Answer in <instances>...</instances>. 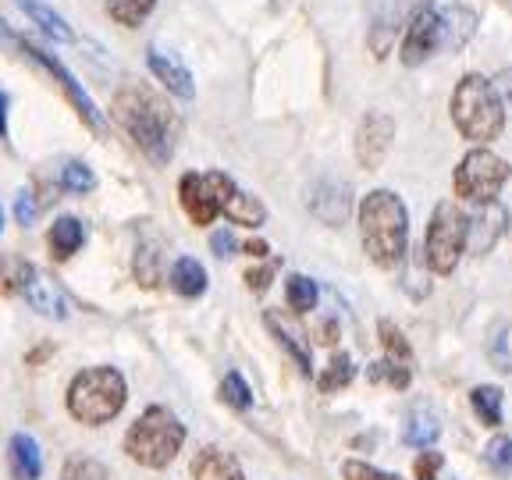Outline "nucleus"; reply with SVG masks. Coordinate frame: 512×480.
I'll return each instance as SVG.
<instances>
[{"label":"nucleus","instance_id":"f257e3e1","mask_svg":"<svg viewBox=\"0 0 512 480\" xmlns=\"http://www.w3.org/2000/svg\"><path fill=\"white\" fill-rule=\"evenodd\" d=\"M360 232L363 249L377 267H395L402 264L409 242V214L406 203L388 189H374L367 200L360 203Z\"/></svg>","mask_w":512,"mask_h":480},{"label":"nucleus","instance_id":"f03ea898","mask_svg":"<svg viewBox=\"0 0 512 480\" xmlns=\"http://www.w3.org/2000/svg\"><path fill=\"white\" fill-rule=\"evenodd\" d=\"M125 399H128V384L121 377V370L89 367L82 374H75L72 388H68V413L79 424L100 427L125 409Z\"/></svg>","mask_w":512,"mask_h":480},{"label":"nucleus","instance_id":"7ed1b4c3","mask_svg":"<svg viewBox=\"0 0 512 480\" xmlns=\"http://www.w3.org/2000/svg\"><path fill=\"white\" fill-rule=\"evenodd\" d=\"M185 445V424L171 409L150 406L125 434V452L150 470H164Z\"/></svg>","mask_w":512,"mask_h":480},{"label":"nucleus","instance_id":"20e7f679","mask_svg":"<svg viewBox=\"0 0 512 480\" xmlns=\"http://www.w3.org/2000/svg\"><path fill=\"white\" fill-rule=\"evenodd\" d=\"M452 118H456L459 132L473 143L498 139L505 125V107L498 100L495 82H488L484 75H466L452 93Z\"/></svg>","mask_w":512,"mask_h":480},{"label":"nucleus","instance_id":"39448f33","mask_svg":"<svg viewBox=\"0 0 512 480\" xmlns=\"http://www.w3.org/2000/svg\"><path fill=\"white\" fill-rule=\"evenodd\" d=\"M114 118L125 125V132L136 139V146L157 164H168L171 157V139H168V114L143 89L128 86L114 100Z\"/></svg>","mask_w":512,"mask_h":480},{"label":"nucleus","instance_id":"423d86ee","mask_svg":"<svg viewBox=\"0 0 512 480\" xmlns=\"http://www.w3.org/2000/svg\"><path fill=\"white\" fill-rule=\"evenodd\" d=\"M466 235H470V217L456 207V203H438L431 224H427L424 239V260L434 274H452L459 264V256L466 249Z\"/></svg>","mask_w":512,"mask_h":480},{"label":"nucleus","instance_id":"0eeeda50","mask_svg":"<svg viewBox=\"0 0 512 480\" xmlns=\"http://www.w3.org/2000/svg\"><path fill=\"white\" fill-rule=\"evenodd\" d=\"M509 164H505L498 153L491 150H470L463 160H459L456 168V192L463 200H473V203H491L498 196L505 182H509Z\"/></svg>","mask_w":512,"mask_h":480},{"label":"nucleus","instance_id":"6e6552de","mask_svg":"<svg viewBox=\"0 0 512 480\" xmlns=\"http://www.w3.org/2000/svg\"><path fill=\"white\" fill-rule=\"evenodd\" d=\"M392 139H395V121L388 114L384 111L363 114L360 128H356V160L367 171L381 168L384 157L392 153Z\"/></svg>","mask_w":512,"mask_h":480},{"label":"nucleus","instance_id":"1a4fd4ad","mask_svg":"<svg viewBox=\"0 0 512 480\" xmlns=\"http://www.w3.org/2000/svg\"><path fill=\"white\" fill-rule=\"evenodd\" d=\"M22 50L32 57V61L40 64V68H47V72L54 75L57 82H61V89H64V93H68V100H72V104H75V111H79V118L86 121L89 128H96V132H100V128H104V118H100V111H96V104H93V100H89L86 89H82L79 82H75V75L68 72V68H64L61 61H54V57H50L47 50L29 47V43H22Z\"/></svg>","mask_w":512,"mask_h":480},{"label":"nucleus","instance_id":"9d476101","mask_svg":"<svg viewBox=\"0 0 512 480\" xmlns=\"http://www.w3.org/2000/svg\"><path fill=\"white\" fill-rule=\"evenodd\" d=\"M434 50H441V40H438V8H420L413 15V22H409L399 57H402V64L416 68V64H424L427 57L434 54Z\"/></svg>","mask_w":512,"mask_h":480},{"label":"nucleus","instance_id":"9b49d317","mask_svg":"<svg viewBox=\"0 0 512 480\" xmlns=\"http://www.w3.org/2000/svg\"><path fill=\"white\" fill-rule=\"evenodd\" d=\"M182 207L189 214L192 224H214V217L221 214V196H217V178L210 175H185L182 178Z\"/></svg>","mask_w":512,"mask_h":480},{"label":"nucleus","instance_id":"f8f14e48","mask_svg":"<svg viewBox=\"0 0 512 480\" xmlns=\"http://www.w3.org/2000/svg\"><path fill=\"white\" fill-rule=\"evenodd\" d=\"M214 178H217V196H221V214H228L235 224H246V228H260L267 221V207L256 196L242 192L235 185V178L221 175V171H214Z\"/></svg>","mask_w":512,"mask_h":480},{"label":"nucleus","instance_id":"ddd939ff","mask_svg":"<svg viewBox=\"0 0 512 480\" xmlns=\"http://www.w3.org/2000/svg\"><path fill=\"white\" fill-rule=\"evenodd\" d=\"M505 221H509V214H505L502 203H484V210H480L477 217H470V235H466V246L473 249V253H491L498 242V235L505 232Z\"/></svg>","mask_w":512,"mask_h":480},{"label":"nucleus","instance_id":"4468645a","mask_svg":"<svg viewBox=\"0 0 512 480\" xmlns=\"http://www.w3.org/2000/svg\"><path fill=\"white\" fill-rule=\"evenodd\" d=\"M22 299L32 306V310L40 313V317H50V320H64L68 317V296H64L57 281H50L47 274H32V281L25 285Z\"/></svg>","mask_w":512,"mask_h":480},{"label":"nucleus","instance_id":"2eb2a0df","mask_svg":"<svg viewBox=\"0 0 512 480\" xmlns=\"http://www.w3.org/2000/svg\"><path fill=\"white\" fill-rule=\"evenodd\" d=\"M477 32V15L463 4H452V8L438 11V40L441 50H463L466 40Z\"/></svg>","mask_w":512,"mask_h":480},{"label":"nucleus","instance_id":"dca6fc26","mask_svg":"<svg viewBox=\"0 0 512 480\" xmlns=\"http://www.w3.org/2000/svg\"><path fill=\"white\" fill-rule=\"evenodd\" d=\"M150 72L157 75V79L164 82L171 93L182 96V100H192V96H196V86H192V72L185 68L182 61H178V57L164 54L160 47L150 50Z\"/></svg>","mask_w":512,"mask_h":480},{"label":"nucleus","instance_id":"f3484780","mask_svg":"<svg viewBox=\"0 0 512 480\" xmlns=\"http://www.w3.org/2000/svg\"><path fill=\"white\" fill-rule=\"evenodd\" d=\"M192 480H246L242 466L235 456L221 452V448H203L192 459Z\"/></svg>","mask_w":512,"mask_h":480},{"label":"nucleus","instance_id":"a211bd4d","mask_svg":"<svg viewBox=\"0 0 512 480\" xmlns=\"http://www.w3.org/2000/svg\"><path fill=\"white\" fill-rule=\"evenodd\" d=\"M349 189L345 185H335V182H324L317 185V192H313V200H310V210L320 217L324 224H342L345 217H349Z\"/></svg>","mask_w":512,"mask_h":480},{"label":"nucleus","instance_id":"6ab92c4d","mask_svg":"<svg viewBox=\"0 0 512 480\" xmlns=\"http://www.w3.org/2000/svg\"><path fill=\"white\" fill-rule=\"evenodd\" d=\"M8 456H11V470H15L18 480H40L43 452H40V441L32 438V434H15Z\"/></svg>","mask_w":512,"mask_h":480},{"label":"nucleus","instance_id":"aec40b11","mask_svg":"<svg viewBox=\"0 0 512 480\" xmlns=\"http://www.w3.org/2000/svg\"><path fill=\"white\" fill-rule=\"evenodd\" d=\"M18 8L32 18V25H40V32H47L50 40H57V43H72L75 40L72 25L64 22V18L57 15L50 4H43V0H18Z\"/></svg>","mask_w":512,"mask_h":480},{"label":"nucleus","instance_id":"412c9836","mask_svg":"<svg viewBox=\"0 0 512 480\" xmlns=\"http://www.w3.org/2000/svg\"><path fill=\"white\" fill-rule=\"evenodd\" d=\"M171 288L185 299L203 296V292H207V271H203L200 260H192V256H178L175 267H171Z\"/></svg>","mask_w":512,"mask_h":480},{"label":"nucleus","instance_id":"4be33fe9","mask_svg":"<svg viewBox=\"0 0 512 480\" xmlns=\"http://www.w3.org/2000/svg\"><path fill=\"white\" fill-rule=\"evenodd\" d=\"M86 242V232L75 217H57L54 228H50V249H54L57 260H68V256L79 253V246Z\"/></svg>","mask_w":512,"mask_h":480},{"label":"nucleus","instance_id":"5701e85b","mask_svg":"<svg viewBox=\"0 0 512 480\" xmlns=\"http://www.w3.org/2000/svg\"><path fill=\"white\" fill-rule=\"evenodd\" d=\"M32 274H36V267L25 264L22 256H0V292L4 296H22Z\"/></svg>","mask_w":512,"mask_h":480},{"label":"nucleus","instance_id":"b1692460","mask_svg":"<svg viewBox=\"0 0 512 480\" xmlns=\"http://www.w3.org/2000/svg\"><path fill=\"white\" fill-rule=\"evenodd\" d=\"M470 402H473V413L488 427L502 424V388H495V384H477L470 392Z\"/></svg>","mask_w":512,"mask_h":480},{"label":"nucleus","instance_id":"393cba45","mask_svg":"<svg viewBox=\"0 0 512 480\" xmlns=\"http://www.w3.org/2000/svg\"><path fill=\"white\" fill-rule=\"evenodd\" d=\"M267 328H271V335L281 342V349H288V352H292V356H296V363H299V367H303L306 374H310V370H313V367H310V349H306V345L299 342V335H296V331H292V328H285V324H281V317H278V313H267Z\"/></svg>","mask_w":512,"mask_h":480},{"label":"nucleus","instance_id":"a878e982","mask_svg":"<svg viewBox=\"0 0 512 480\" xmlns=\"http://www.w3.org/2000/svg\"><path fill=\"white\" fill-rule=\"evenodd\" d=\"M153 8H157V0H107V15L128 29H136Z\"/></svg>","mask_w":512,"mask_h":480},{"label":"nucleus","instance_id":"bb28decb","mask_svg":"<svg viewBox=\"0 0 512 480\" xmlns=\"http://www.w3.org/2000/svg\"><path fill=\"white\" fill-rule=\"evenodd\" d=\"M438 434H441V427H438V420H434V416L416 413L413 420L406 424V431H402V441H406V445H413V448H427V445H434V441H438Z\"/></svg>","mask_w":512,"mask_h":480},{"label":"nucleus","instance_id":"cd10ccee","mask_svg":"<svg viewBox=\"0 0 512 480\" xmlns=\"http://www.w3.org/2000/svg\"><path fill=\"white\" fill-rule=\"evenodd\" d=\"M285 296H288V306L296 313H306L313 310V303H317V285H313L306 274H292V278L285 281Z\"/></svg>","mask_w":512,"mask_h":480},{"label":"nucleus","instance_id":"c85d7f7f","mask_svg":"<svg viewBox=\"0 0 512 480\" xmlns=\"http://www.w3.org/2000/svg\"><path fill=\"white\" fill-rule=\"evenodd\" d=\"M352 374H356V367H352V360L349 356H335V360L328 363V370L320 374V392H338V388H345V384L352 381Z\"/></svg>","mask_w":512,"mask_h":480},{"label":"nucleus","instance_id":"c756f323","mask_svg":"<svg viewBox=\"0 0 512 480\" xmlns=\"http://www.w3.org/2000/svg\"><path fill=\"white\" fill-rule=\"evenodd\" d=\"M488 360L495 363V370L512 374V324L495 331V338L488 342Z\"/></svg>","mask_w":512,"mask_h":480},{"label":"nucleus","instance_id":"7c9ffc66","mask_svg":"<svg viewBox=\"0 0 512 480\" xmlns=\"http://www.w3.org/2000/svg\"><path fill=\"white\" fill-rule=\"evenodd\" d=\"M484 463H488L498 477H505V473L512 470V438H505V434L491 438L488 448H484Z\"/></svg>","mask_w":512,"mask_h":480},{"label":"nucleus","instance_id":"2f4dec72","mask_svg":"<svg viewBox=\"0 0 512 480\" xmlns=\"http://www.w3.org/2000/svg\"><path fill=\"white\" fill-rule=\"evenodd\" d=\"M221 399L228 402L232 409H249V406H253V392H249V384L242 381V374H235V370L221 381Z\"/></svg>","mask_w":512,"mask_h":480},{"label":"nucleus","instance_id":"473e14b6","mask_svg":"<svg viewBox=\"0 0 512 480\" xmlns=\"http://www.w3.org/2000/svg\"><path fill=\"white\" fill-rule=\"evenodd\" d=\"M61 185L72 192H89L96 185V175L86 168V164H79V160H72V164H64L61 171Z\"/></svg>","mask_w":512,"mask_h":480},{"label":"nucleus","instance_id":"72a5a7b5","mask_svg":"<svg viewBox=\"0 0 512 480\" xmlns=\"http://www.w3.org/2000/svg\"><path fill=\"white\" fill-rule=\"evenodd\" d=\"M370 381H388L392 388H406L409 384V367H399L395 360H381L370 367Z\"/></svg>","mask_w":512,"mask_h":480},{"label":"nucleus","instance_id":"f704fd0d","mask_svg":"<svg viewBox=\"0 0 512 480\" xmlns=\"http://www.w3.org/2000/svg\"><path fill=\"white\" fill-rule=\"evenodd\" d=\"M381 338H384V349H388L392 360H409V342L392 320H381Z\"/></svg>","mask_w":512,"mask_h":480},{"label":"nucleus","instance_id":"c9c22d12","mask_svg":"<svg viewBox=\"0 0 512 480\" xmlns=\"http://www.w3.org/2000/svg\"><path fill=\"white\" fill-rule=\"evenodd\" d=\"M64 480H107V470L96 459H72L64 466Z\"/></svg>","mask_w":512,"mask_h":480},{"label":"nucleus","instance_id":"e433bc0d","mask_svg":"<svg viewBox=\"0 0 512 480\" xmlns=\"http://www.w3.org/2000/svg\"><path fill=\"white\" fill-rule=\"evenodd\" d=\"M136 278H139V285H146V288H153L160 281V271H157V249H139V256H136Z\"/></svg>","mask_w":512,"mask_h":480},{"label":"nucleus","instance_id":"4c0bfd02","mask_svg":"<svg viewBox=\"0 0 512 480\" xmlns=\"http://www.w3.org/2000/svg\"><path fill=\"white\" fill-rule=\"evenodd\" d=\"M342 473H345V480H402V477H395V473H384L370 463H360V459L342 463Z\"/></svg>","mask_w":512,"mask_h":480},{"label":"nucleus","instance_id":"58836bf2","mask_svg":"<svg viewBox=\"0 0 512 480\" xmlns=\"http://www.w3.org/2000/svg\"><path fill=\"white\" fill-rule=\"evenodd\" d=\"M441 466H445L441 452H424V456L416 459V480H438Z\"/></svg>","mask_w":512,"mask_h":480},{"label":"nucleus","instance_id":"ea45409f","mask_svg":"<svg viewBox=\"0 0 512 480\" xmlns=\"http://www.w3.org/2000/svg\"><path fill=\"white\" fill-rule=\"evenodd\" d=\"M15 214H18V224H25V228L36 221V200H32V192H22V196H18Z\"/></svg>","mask_w":512,"mask_h":480},{"label":"nucleus","instance_id":"a19ab883","mask_svg":"<svg viewBox=\"0 0 512 480\" xmlns=\"http://www.w3.org/2000/svg\"><path fill=\"white\" fill-rule=\"evenodd\" d=\"M210 249H214V256H232L235 235L232 232H214V239H210Z\"/></svg>","mask_w":512,"mask_h":480},{"label":"nucleus","instance_id":"79ce46f5","mask_svg":"<svg viewBox=\"0 0 512 480\" xmlns=\"http://www.w3.org/2000/svg\"><path fill=\"white\" fill-rule=\"evenodd\" d=\"M495 89H498V100H502V107H512V72L498 75Z\"/></svg>","mask_w":512,"mask_h":480},{"label":"nucleus","instance_id":"37998d69","mask_svg":"<svg viewBox=\"0 0 512 480\" xmlns=\"http://www.w3.org/2000/svg\"><path fill=\"white\" fill-rule=\"evenodd\" d=\"M271 271H274V267H267V271H249L246 274L249 288H253V292H264V288L271 285Z\"/></svg>","mask_w":512,"mask_h":480},{"label":"nucleus","instance_id":"c03bdc74","mask_svg":"<svg viewBox=\"0 0 512 480\" xmlns=\"http://www.w3.org/2000/svg\"><path fill=\"white\" fill-rule=\"evenodd\" d=\"M8 136V93H0V139Z\"/></svg>","mask_w":512,"mask_h":480},{"label":"nucleus","instance_id":"a18cd8bd","mask_svg":"<svg viewBox=\"0 0 512 480\" xmlns=\"http://www.w3.org/2000/svg\"><path fill=\"white\" fill-rule=\"evenodd\" d=\"M249 256H267V242H246Z\"/></svg>","mask_w":512,"mask_h":480},{"label":"nucleus","instance_id":"49530a36","mask_svg":"<svg viewBox=\"0 0 512 480\" xmlns=\"http://www.w3.org/2000/svg\"><path fill=\"white\" fill-rule=\"evenodd\" d=\"M0 228H4V214H0Z\"/></svg>","mask_w":512,"mask_h":480}]
</instances>
